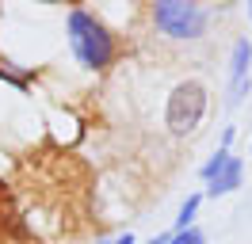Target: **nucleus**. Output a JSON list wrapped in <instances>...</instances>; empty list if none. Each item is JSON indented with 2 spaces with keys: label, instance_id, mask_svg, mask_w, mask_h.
<instances>
[{
  "label": "nucleus",
  "instance_id": "2",
  "mask_svg": "<svg viewBox=\"0 0 252 244\" xmlns=\"http://www.w3.org/2000/svg\"><path fill=\"white\" fill-rule=\"evenodd\" d=\"M203 115H206V84L203 80H180L168 92V103H164V126H168V134H176V137L195 134Z\"/></svg>",
  "mask_w": 252,
  "mask_h": 244
},
{
  "label": "nucleus",
  "instance_id": "9",
  "mask_svg": "<svg viewBox=\"0 0 252 244\" xmlns=\"http://www.w3.org/2000/svg\"><path fill=\"white\" fill-rule=\"evenodd\" d=\"M111 244H134V233H123V237H115Z\"/></svg>",
  "mask_w": 252,
  "mask_h": 244
},
{
  "label": "nucleus",
  "instance_id": "7",
  "mask_svg": "<svg viewBox=\"0 0 252 244\" xmlns=\"http://www.w3.org/2000/svg\"><path fill=\"white\" fill-rule=\"evenodd\" d=\"M199 202H203V195H188V202L180 206V217H176V233H184V229H191V225H195Z\"/></svg>",
  "mask_w": 252,
  "mask_h": 244
},
{
  "label": "nucleus",
  "instance_id": "5",
  "mask_svg": "<svg viewBox=\"0 0 252 244\" xmlns=\"http://www.w3.org/2000/svg\"><path fill=\"white\" fill-rule=\"evenodd\" d=\"M241 180H245V164H241V156H233V160H229V168H225V172H218L214 180L206 183V195H210V198L233 195L237 187H241Z\"/></svg>",
  "mask_w": 252,
  "mask_h": 244
},
{
  "label": "nucleus",
  "instance_id": "10",
  "mask_svg": "<svg viewBox=\"0 0 252 244\" xmlns=\"http://www.w3.org/2000/svg\"><path fill=\"white\" fill-rule=\"evenodd\" d=\"M249 19H252V4H249Z\"/></svg>",
  "mask_w": 252,
  "mask_h": 244
},
{
  "label": "nucleus",
  "instance_id": "4",
  "mask_svg": "<svg viewBox=\"0 0 252 244\" xmlns=\"http://www.w3.org/2000/svg\"><path fill=\"white\" fill-rule=\"evenodd\" d=\"M252 92V38H237L229 50V107Z\"/></svg>",
  "mask_w": 252,
  "mask_h": 244
},
{
  "label": "nucleus",
  "instance_id": "11",
  "mask_svg": "<svg viewBox=\"0 0 252 244\" xmlns=\"http://www.w3.org/2000/svg\"><path fill=\"white\" fill-rule=\"evenodd\" d=\"M95 244H103V241H95Z\"/></svg>",
  "mask_w": 252,
  "mask_h": 244
},
{
  "label": "nucleus",
  "instance_id": "8",
  "mask_svg": "<svg viewBox=\"0 0 252 244\" xmlns=\"http://www.w3.org/2000/svg\"><path fill=\"white\" fill-rule=\"evenodd\" d=\"M164 244H206V237H203V229H184V233H168V241Z\"/></svg>",
  "mask_w": 252,
  "mask_h": 244
},
{
  "label": "nucleus",
  "instance_id": "6",
  "mask_svg": "<svg viewBox=\"0 0 252 244\" xmlns=\"http://www.w3.org/2000/svg\"><path fill=\"white\" fill-rule=\"evenodd\" d=\"M229 160H233V152H229V149H218V152H214V156H210L203 168H199V176L210 183L214 176H218V172H225V168H229Z\"/></svg>",
  "mask_w": 252,
  "mask_h": 244
},
{
  "label": "nucleus",
  "instance_id": "1",
  "mask_svg": "<svg viewBox=\"0 0 252 244\" xmlns=\"http://www.w3.org/2000/svg\"><path fill=\"white\" fill-rule=\"evenodd\" d=\"M65 27H69V46H73V58L84 65V69H107L111 61H115V34H111L92 12H84V8H73L69 19H65Z\"/></svg>",
  "mask_w": 252,
  "mask_h": 244
},
{
  "label": "nucleus",
  "instance_id": "3",
  "mask_svg": "<svg viewBox=\"0 0 252 244\" xmlns=\"http://www.w3.org/2000/svg\"><path fill=\"white\" fill-rule=\"evenodd\" d=\"M153 23H157L160 34L168 38H203L206 23H210V12L203 4H188V0H157L153 4Z\"/></svg>",
  "mask_w": 252,
  "mask_h": 244
}]
</instances>
